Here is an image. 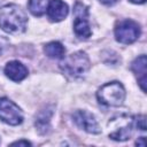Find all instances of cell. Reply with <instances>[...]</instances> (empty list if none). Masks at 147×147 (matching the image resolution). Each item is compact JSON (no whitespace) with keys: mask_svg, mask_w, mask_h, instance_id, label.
Returning <instances> with one entry per match:
<instances>
[{"mask_svg":"<svg viewBox=\"0 0 147 147\" xmlns=\"http://www.w3.org/2000/svg\"><path fill=\"white\" fill-rule=\"evenodd\" d=\"M75 14V22H74V30L75 33L80 38H88L91 36V29L88 24V10L85 5L77 1L74 7Z\"/></svg>","mask_w":147,"mask_h":147,"instance_id":"7","label":"cell"},{"mask_svg":"<svg viewBox=\"0 0 147 147\" xmlns=\"http://www.w3.org/2000/svg\"><path fill=\"white\" fill-rule=\"evenodd\" d=\"M48 6V0H29L28 8L30 13L34 16H41L46 13Z\"/></svg>","mask_w":147,"mask_h":147,"instance_id":"13","label":"cell"},{"mask_svg":"<svg viewBox=\"0 0 147 147\" xmlns=\"http://www.w3.org/2000/svg\"><path fill=\"white\" fill-rule=\"evenodd\" d=\"M134 119L133 117L129 115H118L117 117H114L109 121V138L117 141H124L127 140L133 130Z\"/></svg>","mask_w":147,"mask_h":147,"instance_id":"4","label":"cell"},{"mask_svg":"<svg viewBox=\"0 0 147 147\" xmlns=\"http://www.w3.org/2000/svg\"><path fill=\"white\" fill-rule=\"evenodd\" d=\"M0 119L15 126L23 122V114L15 102L7 98H0Z\"/></svg>","mask_w":147,"mask_h":147,"instance_id":"6","label":"cell"},{"mask_svg":"<svg viewBox=\"0 0 147 147\" xmlns=\"http://www.w3.org/2000/svg\"><path fill=\"white\" fill-rule=\"evenodd\" d=\"M5 74L9 79L14 82H21L28 76V69L18 61H10L5 67Z\"/></svg>","mask_w":147,"mask_h":147,"instance_id":"10","label":"cell"},{"mask_svg":"<svg viewBox=\"0 0 147 147\" xmlns=\"http://www.w3.org/2000/svg\"><path fill=\"white\" fill-rule=\"evenodd\" d=\"M60 68L72 78H83L90 69V60L85 52L78 51L65 56Z\"/></svg>","mask_w":147,"mask_h":147,"instance_id":"2","label":"cell"},{"mask_svg":"<svg viewBox=\"0 0 147 147\" xmlns=\"http://www.w3.org/2000/svg\"><path fill=\"white\" fill-rule=\"evenodd\" d=\"M52 116V111L51 110H42L39 116L37 117L36 121V126L38 127V130L41 132V130H44L42 132H46V127H48V123H49V118Z\"/></svg>","mask_w":147,"mask_h":147,"instance_id":"14","label":"cell"},{"mask_svg":"<svg viewBox=\"0 0 147 147\" xmlns=\"http://www.w3.org/2000/svg\"><path fill=\"white\" fill-rule=\"evenodd\" d=\"M6 45H7V40H6L2 36H0V54L3 52V49H5Z\"/></svg>","mask_w":147,"mask_h":147,"instance_id":"17","label":"cell"},{"mask_svg":"<svg viewBox=\"0 0 147 147\" xmlns=\"http://www.w3.org/2000/svg\"><path fill=\"white\" fill-rule=\"evenodd\" d=\"M28 16L21 7L10 3L0 9V28L11 34H18L25 31Z\"/></svg>","mask_w":147,"mask_h":147,"instance_id":"1","label":"cell"},{"mask_svg":"<svg viewBox=\"0 0 147 147\" xmlns=\"http://www.w3.org/2000/svg\"><path fill=\"white\" fill-rule=\"evenodd\" d=\"M102 3H105V5H113V3H115L117 0H100Z\"/></svg>","mask_w":147,"mask_h":147,"instance_id":"19","label":"cell"},{"mask_svg":"<svg viewBox=\"0 0 147 147\" xmlns=\"http://www.w3.org/2000/svg\"><path fill=\"white\" fill-rule=\"evenodd\" d=\"M130 1L133 3H145L146 2V0H130Z\"/></svg>","mask_w":147,"mask_h":147,"instance_id":"20","label":"cell"},{"mask_svg":"<svg viewBox=\"0 0 147 147\" xmlns=\"http://www.w3.org/2000/svg\"><path fill=\"white\" fill-rule=\"evenodd\" d=\"M136 125L139 130L141 131H146V116L145 115H138L134 119Z\"/></svg>","mask_w":147,"mask_h":147,"instance_id":"15","label":"cell"},{"mask_svg":"<svg viewBox=\"0 0 147 147\" xmlns=\"http://www.w3.org/2000/svg\"><path fill=\"white\" fill-rule=\"evenodd\" d=\"M72 118H74V122L76 123V125L78 127H80L82 130H84L88 133L98 134L101 131L94 115L91 114L87 110H77V111H75L74 115H72Z\"/></svg>","mask_w":147,"mask_h":147,"instance_id":"8","label":"cell"},{"mask_svg":"<svg viewBox=\"0 0 147 147\" xmlns=\"http://www.w3.org/2000/svg\"><path fill=\"white\" fill-rule=\"evenodd\" d=\"M11 146H31V142H29L28 140H18L13 142Z\"/></svg>","mask_w":147,"mask_h":147,"instance_id":"16","label":"cell"},{"mask_svg":"<svg viewBox=\"0 0 147 147\" xmlns=\"http://www.w3.org/2000/svg\"><path fill=\"white\" fill-rule=\"evenodd\" d=\"M47 15L48 18L53 22H60L64 20L68 15V5L62 0H51L47 6Z\"/></svg>","mask_w":147,"mask_h":147,"instance_id":"9","label":"cell"},{"mask_svg":"<svg viewBox=\"0 0 147 147\" xmlns=\"http://www.w3.org/2000/svg\"><path fill=\"white\" fill-rule=\"evenodd\" d=\"M138 146H141V147H145L146 146V144H145V137H140V141H138L137 140V142H136Z\"/></svg>","mask_w":147,"mask_h":147,"instance_id":"18","label":"cell"},{"mask_svg":"<svg viewBox=\"0 0 147 147\" xmlns=\"http://www.w3.org/2000/svg\"><path fill=\"white\" fill-rule=\"evenodd\" d=\"M146 64H147L146 55L138 56L131 64V69L137 75L139 85L144 92H146Z\"/></svg>","mask_w":147,"mask_h":147,"instance_id":"11","label":"cell"},{"mask_svg":"<svg viewBox=\"0 0 147 147\" xmlns=\"http://www.w3.org/2000/svg\"><path fill=\"white\" fill-rule=\"evenodd\" d=\"M140 36V26L132 20H123L115 28V38L118 42L129 45L134 42Z\"/></svg>","mask_w":147,"mask_h":147,"instance_id":"5","label":"cell"},{"mask_svg":"<svg viewBox=\"0 0 147 147\" xmlns=\"http://www.w3.org/2000/svg\"><path fill=\"white\" fill-rule=\"evenodd\" d=\"M100 103L108 107H118L124 102L125 90L119 82H110L101 86L96 93Z\"/></svg>","mask_w":147,"mask_h":147,"instance_id":"3","label":"cell"},{"mask_svg":"<svg viewBox=\"0 0 147 147\" xmlns=\"http://www.w3.org/2000/svg\"><path fill=\"white\" fill-rule=\"evenodd\" d=\"M44 52L46 53L47 56H49L52 59H63L64 53H65V48L59 41H51V42L45 45Z\"/></svg>","mask_w":147,"mask_h":147,"instance_id":"12","label":"cell"}]
</instances>
